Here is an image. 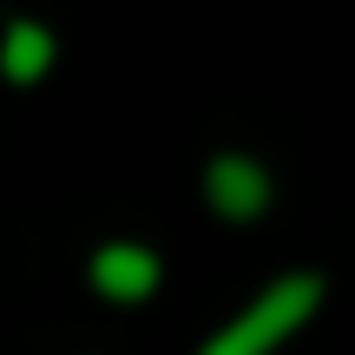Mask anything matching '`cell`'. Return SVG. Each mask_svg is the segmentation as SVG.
Wrapping results in <instances>:
<instances>
[{
    "mask_svg": "<svg viewBox=\"0 0 355 355\" xmlns=\"http://www.w3.org/2000/svg\"><path fill=\"white\" fill-rule=\"evenodd\" d=\"M309 309H316V277H290V283H277L263 303L243 309L217 343H204V355H270L296 322L309 316Z\"/></svg>",
    "mask_w": 355,
    "mask_h": 355,
    "instance_id": "6da1fadb",
    "label": "cell"
},
{
    "mask_svg": "<svg viewBox=\"0 0 355 355\" xmlns=\"http://www.w3.org/2000/svg\"><path fill=\"white\" fill-rule=\"evenodd\" d=\"M92 283H99L105 296H119V303H132V296H145L158 283V263L145 250H132V243H112V250H99V263H92Z\"/></svg>",
    "mask_w": 355,
    "mask_h": 355,
    "instance_id": "7a4b0ae2",
    "label": "cell"
},
{
    "mask_svg": "<svg viewBox=\"0 0 355 355\" xmlns=\"http://www.w3.org/2000/svg\"><path fill=\"white\" fill-rule=\"evenodd\" d=\"M211 198H217V211L250 217L263 204V171L243 165V158H224V165H211Z\"/></svg>",
    "mask_w": 355,
    "mask_h": 355,
    "instance_id": "3957f363",
    "label": "cell"
},
{
    "mask_svg": "<svg viewBox=\"0 0 355 355\" xmlns=\"http://www.w3.org/2000/svg\"><path fill=\"white\" fill-rule=\"evenodd\" d=\"M46 60H53V40L40 33V26H13L7 33V73L13 79H40Z\"/></svg>",
    "mask_w": 355,
    "mask_h": 355,
    "instance_id": "277c9868",
    "label": "cell"
}]
</instances>
